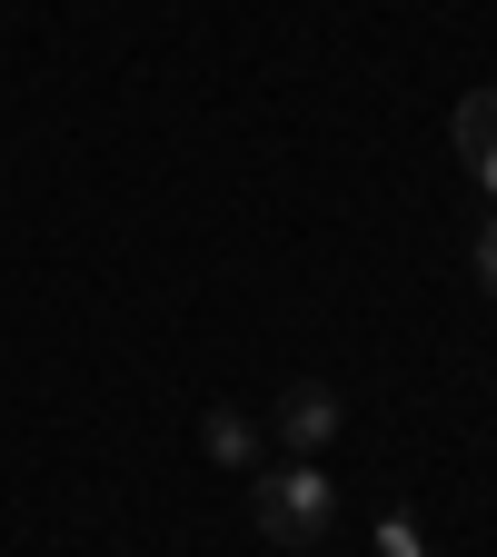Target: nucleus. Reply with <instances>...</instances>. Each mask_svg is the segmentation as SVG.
Instances as JSON below:
<instances>
[{"label":"nucleus","mask_w":497,"mask_h":557,"mask_svg":"<svg viewBox=\"0 0 497 557\" xmlns=\"http://www.w3.org/2000/svg\"><path fill=\"white\" fill-rule=\"evenodd\" d=\"M448 150L468 160V180L497 189V90H468V100L448 110Z\"/></svg>","instance_id":"3"},{"label":"nucleus","mask_w":497,"mask_h":557,"mask_svg":"<svg viewBox=\"0 0 497 557\" xmlns=\"http://www.w3.org/2000/svg\"><path fill=\"white\" fill-rule=\"evenodd\" d=\"M249 518L269 547H319L338 528V478L319 458H289V468H249Z\"/></svg>","instance_id":"1"},{"label":"nucleus","mask_w":497,"mask_h":557,"mask_svg":"<svg viewBox=\"0 0 497 557\" xmlns=\"http://www.w3.org/2000/svg\"><path fill=\"white\" fill-rule=\"evenodd\" d=\"M468 259H477V289L497 299V209H487V230H477V249H468Z\"/></svg>","instance_id":"6"},{"label":"nucleus","mask_w":497,"mask_h":557,"mask_svg":"<svg viewBox=\"0 0 497 557\" xmlns=\"http://www.w3.org/2000/svg\"><path fill=\"white\" fill-rule=\"evenodd\" d=\"M199 448L220 458V468H259V418L249 408H209L199 418Z\"/></svg>","instance_id":"4"},{"label":"nucleus","mask_w":497,"mask_h":557,"mask_svg":"<svg viewBox=\"0 0 497 557\" xmlns=\"http://www.w3.org/2000/svg\"><path fill=\"white\" fill-rule=\"evenodd\" d=\"M269 418H278V438H289V458H319V448L338 438V418H348V408H338L328 379H299V388H278Z\"/></svg>","instance_id":"2"},{"label":"nucleus","mask_w":497,"mask_h":557,"mask_svg":"<svg viewBox=\"0 0 497 557\" xmlns=\"http://www.w3.org/2000/svg\"><path fill=\"white\" fill-rule=\"evenodd\" d=\"M378 557H428V537H418V518H398V508H388V518H378Z\"/></svg>","instance_id":"5"}]
</instances>
